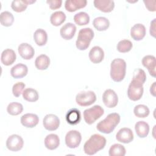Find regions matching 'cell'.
Instances as JSON below:
<instances>
[{
  "mask_svg": "<svg viewBox=\"0 0 156 156\" xmlns=\"http://www.w3.org/2000/svg\"><path fill=\"white\" fill-rule=\"evenodd\" d=\"M106 142L104 136L99 134H94L83 145L84 152L89 155H94L104 148Z\"/></svg>",
  "mask_w": 156,
  "mask_h": 156,
  "instance_id": "cell-1",
  "label": "cell"
},
{
  "mask_svg": "<svg viewBox=\"0 0 156 156\" xmlns=\"http://www.w3.org/2000/svg\"><path fill=\"white\" fill-rule=\"evenodd\" d=\"M120 121V116L117 113L108 115L106 118L98 123L96 129L99 132L108 134L112 132Z\"/></svg>",
  "mask_w": 156,
  "mask_h": 156,
  "instance_id": "cell-2",
  "label": "cell"
},
{
  "mask_svg": "<svg viewBox=\"0 0 156 156\" xmlns=\"http://www.w3.org/2000/svg\"><path fill=\"white\" fill-rule=\"evenodd\" d=\"M126 71V63L122 58L114 59L110 65V77L112 79L116 82L122 81L125 76Z\"/></svg>",
  "mask_w": 156,
  "mask_h": 156,
  "instance_id": "cell-3",
  "label": "cell"
},
{
  "mask_svg": "<svg viewBox=\"0 0 156 156\" xmlns=\"http://www.w3.org/2000/svg\"><path fill=\"white\" fill-rule=\"evenodd\" d=\"M94 37V32L90 27L81 29L78 34L77 38L76 41V46L79 50L87 49L90 44L91 41Z\"/></svg>",
  "mask_w": 156,
  "mask_h": 156,
  "instance_id": "cell-4",
  "label": "cell"
},
{
  "mask_svg": "<svg viewBox=\"0 0 156 156\" xmlns=\"http://www.w3.org/2000/svg\"><path fill=\"white\" fill-rule=\"evenodd\" d=\"M104 113V108L100 105H96L91 108L84 110L83 118L87 124H92L102 116Z\"/></svg>",
  "mask_w": 156,
  "mask_h": 156,
  "instance_id": "cell-5",
  "label": "cell"
},
{
  "mask_svg": "<svg viewBox=\"0 0 156 156\" xmlns=\"http://www.w3.org/2000/svg\"><path fill=\"white\" fill-rule=\"evenodd\" d=\"M143 85L141 83L132 79L127 90V96L130 100L136 101L141 98L144 91Z\"/></svg>",
  "mask_w": 156,
  "mask_h": 156,
  "instance_id": "cell-6",
  "label": "cell"
},
{
  "mask_svg": "<svg viewBox=\"0 0 156 156\" xmlns=\"http://www.w3.org/2000/svg\"><path fill=\"white\" fill-rule=\"evenodd\" d=\"M96 100V96L92 91L80 92L76 96L77 104L82 107L89 106L94 103Z\"/></svg>",
  "mask_w": 156,
  "mask_h": 156,
  "instance_id": "cell-7",
  "label": "cell"
},
{
  "mask_svg": "<svg viewBox=\"0 0 156 156\" xmlns=\"http://www.w3.org/2000/svg\"><path fill=\"white\" fill-rule=\"evenodd\" d=\"M82 136L80 133L76 130H72L67 132L65 136L66 145L71 149L77 147L80 144Z\"/></svg>",
  "mask_w": 156,
  "mask_h": 156,
  "instance_id": "cell-8",
  "label": "cell"
},
{
  "mask_svg": "<svg viewBox=\"0 0 156 156\" xmlns=\"http://www.w3.org/2000/svg\"><path fill=\"white\" fill-rule=\"evenodd\" d=\"M24 144V141L21 136L17 134L11 135L6 141L7 148L13 152H17L21 150Z\"/></svg>",
  "mask_w": 156,
  "mask_h": 156,
  "instance_id": "cell-9",
  "label": "cell"
},
{
  "mask_svg": "<svg viewBox=\"0 0 156 156\" xmlns=\"http://www.w3.org/2000/svg\"><path fill=\"white\" fill-rule=\"evenodd\" d=\"M102 101L107 107L113 108L118 104V95L113 90L107 89L103 93Z\"/></svg>",
  "mask_w": 156,
  "mask_h": 156,
  "instance_id": "cell-10",
  "label": "cell"
},
{
  "mask_svg": "<svg viewBox=\"0 0 156 156\" xmlns=\"http://www.w3.org/2000/svg\"><path fill=\"white\" fill-rule=\"evenodd\" d=\"M43 124L46 130L54 131L58 128L60 126V119L54 114H48L43 118Z\"/></svg>",
  "mask_w": 156,
  "mask_h": 156,
  "instance_id": "cell-11",
  "label": "cell"
},
{
  "mask_svg": "<svg viewBox=\"0 0 156 156\" xmlns=\"http://www.w3.org/2000/svg\"><path fill=\"white\" fill-rule=\"evenodd\" d=\"M116 139L119 142L127 144L133 140V134L130 129L123 127L117 132Z\"/></svg>",
  "mask_w": 156,
  "mask_h": 156,
  "instance_id": "cell-12",
  "label": "cell"
},
{
  "mask_svg": "<svg viewBox=\"0 0 156 156\" xmlns=\"http://www.w3.org/2000/svg\"><path fill=\"white\" fill-rule=\"evenodd\" d=\"M18 51L20 56L25 60L31 59L35 54V50L33 47L27 43L20 44L18 46Z\"/></svg>",
  "mask_w": 156,
  "mask_h": 156,
  "instance_id": "cell-13",
  "label": "cell"
},
{
  "mask_svg": "<svg viewBox=\"0 0 156 156\" xmlns=\"http://www.w3.org/2000/svg\"><path fill=\"white\" fill-rule=\"evenodd\" d=\"M141 62L143 65L147 69L150 75L154 77H155L156 76L155 57L154 55H146L142 58Z\"/></svg>",
  "mask_w": 156,
  "mask_h": 156,
  "instance_id": "cell-14",
  "label": "cell"
},
{
  "mask_svg": "<svg viewBox=\"0 0 156 156\" xmlns=\"http://www.w3.org/2000/svg\"><path fill=\"white\" fill-rule=\"evenodd\" d=\"M76 32V26L71 23H67L64 24L60 30L61 37L66 40L72 39L74 36Z\"/></svg>",
  "mask_w": 156,
  "mask_h": 156,
  "instance_id": "cell-15",
  "label": "cell"
},
{
  "mask_svg": "<svg viewBox=\"0 0 156 156\" xmlns=\"http://www.w3.org/2000/svg\"><path fill=\"white\" fill-rule=\"evenodd\" d=\"M39 122L38 116L34 113H26L21 117V123L23 126L27 128H33L36 126Z\"/></svg>",
  "mask_w": 156,
  "mask_h": 156,
  "instance_id": "cell-16",
  "label": "cell"
},
{
  "mask_svg": "<svg viewBox=\"0 0 156 156\" xmlns=\"http://www.w3.org/2000/svg\"><path fill=\"white\" fill-rule=\"evenodd\" d=\"M93 4L96 9L105 13L112 12L115 7V2L113 1L94 0Z\"/></svg>",
  "mask_w": 156,
  "mask_h": 156,
  "instance_id": "cell-17",
  "label": "cell"
},
{
  "mask_svg": "<svg viewBox=\"0 0 156 156\" xmlns=\"http://www.w3.org/2000/svg\"><path fill=\"white\" fill-rule=\"evenodd\" d=\"M146 28L145 26L140 23L135 24L130 29V36L136 41H140L145 37Z\"/></svg>",
  "mask_w": 156,
  "mask_h": 156,
  "instance_id": "cell-18",
  "label": "cell"
},
{
  "mask_svg": "<svg viewBox=\"0 0 156 156\" xmlns=\"http://www.w3.org/2000/svg\"><path fill=\"white\" fill-rule=\"evenodd\" d=\"M88 57L92 63H99L104 59V52L101 47L96 46L91 49L89 52Z\"/></svg>",
  "mask_w": 156,
  "mask_h": 156,
  "instance_id": "cell-19",
  "label": "cell"
},
{
  "mask_svg": "<svg viewBox=\"0 0 156 156\" xmlns=\"http://www.w3.org/2000/svg\"><path fill=\"white\" fill-rule=\"evenodd\" d=\"M28 73L27 66L23 63H18L13 66L10 69V74L15 79H21L25 77Z\"/></svg>",
  "mask_w": 156,
  "mask_h": 156,
  "instance_id": "cell-20",
  "label": "cell"
},
{
  "mask_svg": "<svg viewBox=\"0 0 156 156\" xmlns=\"http://www.w3.org/2000/svg\"><path fill=\"white\" fill-rule=\"evenodd\" d=\"M16 54L15 51L11 49H6L4 50L1 55V60L3 65L9 66L12 65L16 60Z\"/></svg>",
  "mask_w": 156,
  "mask_h": 156,
  "instance_id": "cell-21",
  "label": "cell"
},
{
  "mask_svg": "<svg viewBox=\"0 0 156 156\" xmlns=\"http://www.w3.org/2000/svg\"><path fill=\"white\" fill-rule=\"evenodd\" d=\"M87 4L86 0H66L65 3V7L67 11L73 12L85 7Z\"/></svg>",
  "mask_w": 156,
  "mask_h": 156,
  "instance_id": "cell-22",
  "label": "cell"
},
{
  "mask_svg": "<svg viewBox=\"0 0 156 156\" xmlns=\"http://www.w3.org/2000/svg\"><path fill=\"white\" fill-rule=\"evenodd\" d=\"M60 144V139L57 135L51 133L44 138V146L49 150L57 149Z\"/></svg>",
  "mask_w": 156,
  "mask_h": 156,
  "instance_id": "cell-23",
  "label": "cell"
},
{
  "mask_svg": "<svg viewBox=\"0 0 156 156\" xmlns=\"http://www.w3.org/2000/svg\"><path fill=\"white\" fill-rule=\"evenodd\" d=\"M135 130L136 135L140 138H145L147 136L149 132V124L143 121L136 122L135 125Z\"/></svg>",
  "mask_w": 156,
  "mask_h": 156,
  "instance_id": "cell-24",
  "label": "cell"
},
{
  "mask_svg": "<svg viewBox=\"0 0 156 156\" xmlns=\"http://www.w3.org/2000/svg\"><path fill=\"white\" fill-rule=\"evenodd\" d=\"M34 40L35 43L39 46L45 45L48 41L46 32L42 29H37L34 34Z\"/></svg>",
  "mask_w": 156,
  "mask_h": 156,
  "instance_id": "cell-25",
  "label": "cell"
},
{
  "mask_svg": "<svg viewBox=\"0 0 156 156\" xmlns=\"http://www.w3.org/2000/svg\"><path fill=\"white\" fill-rule=\"evenodd\" d=\"M66 120L71 125H76L80 121V113L77 108L70 109L66 115Z\"/></svg>",
  "mask_w": 156,
  "mask_h": 156,
  "instance_id": "cell-26",
  "label": "cell"
},
{
  "mask_svg": "<svg viewBox=\"0 0 156 156\" xmlns=\"http://www.w3.org/2000/svg\"><path fill=\"white\" fill-rule=\"evenodd\" d=\"M93 26L99 31L106 30L110 26L109 20L103 16H99L93 20Z\"/></svg>",
  "mask_w": 156,
  "mask_h": 156,
  "instance_id": "cell-27",
  "label": "cell"
},
{
  "mask_svg": "<svg viewBox=\"0 0 156 156\" xmlns=\"http://www.w3.org/2000/svg\"><path fill=\"white\" fill-rule=\"evenodd\" d=\"M50 65V59L49 57L45 54L38 55L35 61V66L39 70L46 69Z\"/></svg>",
  "mask_w": 156,
  "mask_h": 156,
  "instance_id": "cell-28",
  "label": "cell"
},
{
  "mask_svg": "<svg viewBox=\"0 0 156 156\" xmlns=\"http://www.w3.org/2000/svg\"><path fill=\"white\" fill-rule=\"evenodd\" d=\"M66 20V15L62 11H57L52 13L50 17V21L54 26L61 25Z\"/></svg>",
  "mask_w": 156,
  "mask_h": 156,
  "instance_id": "cell-29",
  "label": "cell"
},
{
  "mask_svg": "<svg viewBox=\"0 0 156 156\" xmlns=\"http://www.w3.org/2000/svg\"><path fill=\"white\" fill-rule=\"evenodd\" d=\"M23 98L24 100L29 102H35L38 101L39 95L37 91L34 88H28L23 92Z\"/></svg>",
  "mask_w": 156,
  "mask_h": 156,
  "instance_id": "cell-30",
  "label": "cell"
},
{
  "mask_svg": "<svg viewBox=\"0 0 156 156\" xmlns=\"http://www.w3.org/2000/svg\"><path fill=\"white\" fill-rule=\"evenodd\" d=\"M14 21V17L12 13L8 11L2 12L0 15V23L5 27H9L12 25Z\"/></svg>",
  "mask_w": 156,
  "mask_h": 156,
  "instance_id": "cell-31",
  "label": "cell"
},
{
  "mask_svg": "<svg viewBox=\"0 0 156 156\" xmlns=\"http://www.w3.org/2000/svg\"><path fill=\"white\" fill-rule=\"evenodd\" d=\"M23 110V105L17 102H13L10 103L7 107V111L8 113L13 116L20 115V113H22Z\"/></svg>",
  "mask_w": 156,
  "mask_h": 156,
  "instance_id": "cell-32",
  "label": "cell"
},
{
  "mask_svg": "<svg viewBox=\"0 0 156 156\" xmlns=\"http://www.w3.org/2000/svg\"><path fill=\"white\" fill-rule=\"evenodd\" d=\"M74 21L79 26H84L89 23L90 16L87 13L80 12L74 16Z\"/></svg>",
  "mask_w": 156,
  "mask_h": 156,
  "instance_id": "cell-33",
  "label": "cell"
},
{
  "mask_svg": "<svg viewBox=\"0 0 156 156\" xmlns=\"http://www.w3.org/2000/svg\"><path fill=\"white\" fill-rule=\"evenodd\" d=\"M126 152L124 146L120 144H114L110 147L108 154L110 156H124Z\"/></svg>",
  "mask_w": 156,
  "mask_h": 156,
  "instance_id": "cell-34",
  "label": "cell"
},
{
  "mask_svg": "<svg viewBox=\"0 0 156 156\" xmlns=\"http://www.w3.org/2000/svg\"><path fill=\"white\" fill-rule=\"evenodd\" d=\"M149 108L146 105L143 104L136 105L133 109V113L138 118H146L149 115Z\"/></svg>",
  "mask_w": 156,
  "mask_h": 156,
  "instance_id": "cell-35",
  "label": "cell"
},
{
  "mask_svg": "<svg viewBox=\"0 0 156 156\" xmlns=\"http://www.w3.org/2000/svg\"><path fill=\"white\" fill-rule=\"evenodd\" d=\"M132 43L129 40H122L119 41L116 46L117 50L119 52L125 53L130 51L132 48Z\"/></svg>",
  "mask_w": 156,
  "mask_h": 156,
  "instance_id": "cell-36",
  "label": "cell"
},
{
  "mask_svg": "<svg viewBox=\"0 0 156 156\" xmlns=\"http://www.w3.org/2000/svg\"><path fill=\"white\" fill-rule=\"evenodd\" d=\"M25 0H14L12 2L11 7L16 12H22L27 7Z\"/></svg>",
  "mask_w": 156,
  "mask_h": 156,
  "instance_id": "cell-37",
  "label": "cell"
},
{
  "mask_svg": "<svg viewBox=\"0 0 156 156\" xmlns=\"http://www.w3.org/2000/svg\"><path fill=\"white\" fill-rule=\"evenodd\" d=\"M132 79L143 84L146 80V75L144 71L140 68L136 69L133 72Z\"/></svg>",
  "mask_w": 156,
  "mask_h": 156,
  "instance_id": "cell-38",
  "label": "cell"
},
{
  "mask_svg": "<svg viewBox=\"0 0 156 156\" xmlns=\"http://www.w3.org/2000/svg\"><path fill=\"white\" fill-rule=\"evenodd\" d=\"M25 84L22 82H19L15 83L12 87V93L13 96L18 98L23 92V90L25 87Z\"/></svg>",
  "mask_w": 156,
  "mask_h": 156,
  "instance_id": "cell-39",
  "label": "cell"
},
{
  "mask_svg": "<svg viewBox=\"0 0 156 156\" xmlns=\"http://www.w3.org/2000/svg\"><path fill=\"white\" fill-rule=\"evenodd\" d=\"M46 3L49 4V8L52 10H55L60 8L62 4V0H49L47 1Z\"/></svg>",
  "mask_w": 156,
  "mask_h": 156,
  "instance_id": "cell-40",
  "label": "cell"
},
{
  "mask_svg": "<svg viewBox=\"0 0 156 156\" xmlns=\"http://www.w3.org/2000/svg\"><path fill=\"white\" fill-rule=\"evenodd\" d=\"M146 7L149 11L155 12V1L150 0V1H143Z\"/></svg>",
  "mask_w": 156,
  "mask_h": 156,
  "instance_id": "cell-41",
  "label": "cell"
},
{
  "mask_svg": "<svg viewBox=\"0 0 156 156\" xmlns=\"http://www.w3.org/2000/svg\"><path fill=\"white\" fill-rule=\"evenodd\" d=\"M155 19H154L151 23L150 26V34L154 37H155Z\"/></svg>",
  "mask_w": 156,
  "mask_h": 156,
  "instance_id": "cell-42",
  "label": "cell"
},
{
  "mask_svg": "<svg viewBox=\"0 0 156 156\" xmlns=\"http://www.w3.org/2000/svg\"><path fill=\"white\" fill-rule=\"evenodd\" d=\"M155 82H154L150 88V92L152 96H155Z\"/></svg>",
  "mask_w": 156,
  "mask_h": 156,
  "instance_id": "cell-43",
  "label": "cell"
}]
</instances>
